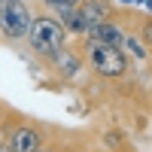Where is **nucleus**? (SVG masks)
<instances>
[{
    "label": "nucleus",
    "instance_id": "obj_12",
    "mask_svg": "<svg viewBox=\"0 0 152 152\" xmlns=\"http://www.w3.org/2000/svg\"><path fill=\"white\" fill-rule=\"evenodd\" d=\"M37 152H64V143H58V140H52V137H49V140L37 149Z\"/></svg>",
    "mask_w": 152,
    "mask_h": 152
},
{
    "label": "nucleus",
    "instance_id": "obj_6",
    "mask_svg": "<svg viewBox=\"0 0 152 152\" xmlns=\"http://www.w3.org/2000/svg\"><path fill=\"white\" fill-rule=\"evenodd\" d=\"M79 15H82V24H85V31L91 34L94 28H100V24H107L113 18H119V6H116V0H79ZM85 34V37H88Z\"/></svg>",
    "mask_w": 152,
    "mask_h": 152
},
{
    "label": "nucleus",
    "instance_id": "obj_8",
    "mask_svg": "<svg viewBox=\"0 0 152 152\" xmlns=\"http://www.w3.org/2000/svg\"><path fill=\"white\" fill-rule=\"evenodd\" d=\"M128 31L143 40V46L152 49V15H140V12H128Z\"/></svg>",
    "mask_w": 152,
    "mask_h": 152
},
{
    "label": "nucleus",
    "instance_id": "obj_9",
    "mask_svg": "<svg viewBox=\"0 0 152 152\" xmlns=\"http://www.w3.org/2000/svg\"><path fill=\"white\" fill-rule=\"evenodd\" d=\"M122 49H125V55H128L134 64H149V46H143V40H140L137 34L128 31V37H125Z\"/></svg>",
    "mask_w": 152,
    "mask_h": 152
},
{
    "label": "nucleus",
    "instance_id": "obj_7",
    "mask_svg": "<svg viewBox=\"0 0 152 152\" xmlns=\"http://www.w3.org/2000/svg\"><path fill=\"white\" fill-rule=\"evenodd\" d=\"M125 37H128V12L119 9V18H113V21H107V24H100V28H94L85 40H88V43H97V46L122 49Z\"/></svg>",
    "mask_w": 152,
    "mask_h": 152
},
{
    "label": "nucleus",
    "instance_id": "obj_5",
    "mask_svg": "<svg viewBox=\"0 0 152 152\" xmlns=\"http://www.w3.org/2000/svg\"><path fill=\"white\" fill-rule=\"evenodd\" d=\"M49 73H55L61 82H76L79 73L85 70V61H82V52L76 49V43H67L61 52H55L52 58L43 61Z\"/></svg>",
    "mask_w": 152,
    "mask_h": 152
},
{
    "label": "nucleus",
    "instance_id": "obj_10",
    "mask_svg": "<svg viewBox=\"0 0 152 152\" xmlns=\"http://www.w3.org/2000/svg\"><path fill=\"white\" fill-rule=\"evenodd\" d=\"M104 143H107V146H104L107 152H134L128 134L119 131V128H107V131H104Z\"/></svg>",
    "mask_w": 152,
    "mask_h": 152
},
{
    "label": "nucleus",
    "instance_id": "obj_3",
    "mask_svg": "<svg viewBox=\"0 0 152 152\" xmlns=\"http://www.w3.org/2000/svg\"><path fill=\"white\" fill-rule=\"evenodd\" d=\"M67 43H70V37H67L64 28H61V21L49 9H37L34 21H31V31L24 37V49H28L31 55H37L40 61H46L55 52H61Z\"/></svg>",
    "mask_w": 152,
    "mask_h": 152
},
{
    "label": "nucleus",
    "instance_id": "obj_13",
    "mask_svg": "<svg viewBox=\"0 0 152 152\" xmlns=\"http://www.w3.org/2000/svg\"><path fill=\"white\" fill-rule=\"evenodd\" d=\"M134 6H146V9H149L146 15H152V0H134Z\"/></svg>",
    "mask_w": 152,
    "mask_h": 152
},
{
    "label": "nucleus",
    "instance_id": "obj_16",
    "mask_svg": "<svg viewBox=\"0 0 152 152\" xmlns=\"http://www.w3.org/2000/svg\"><path fill=\"white\" fill-rule=\"evenodd\" d=\"M149 67H152V49H149Z\"/></svg>",
    "mask_w": 152,
    "mask_h": 152
},
{
    "label": "nucleus",
    "instance_id": "obj_17",
    "mask_svg": "<svg viewBox=\"0 0 152 152\" xmlns=\"http://www.w3.org/2000/svg\"><path fill=\"white\" fill-rule=\"evenodd\" d=\"M149 94H152V82H149Z\"/></svg>",
    "mask_w": 152,
    "mask_h": 152
},
{
    "label": "nucleus",
    "instance_id": "obj_14",
    "mask_svg": "<svg viewBox=\"0 0 152 152\" xmlns=\"http://www.w3.org/2000/svg\"><path fill=\"white\" fill-rule=\"evenodd\" d=\"M6 110H9V107L3 104V100H0V128H3V119H6Z\"/></svg>",
    "mask_w": 152,
    "mask_h": 152
},
{
    "label": "nucleus",
    "instance_id": "obj_11",
    "mask_svg": "<svg viewBox=\"0 0 152 152\" xmlns=\"http://www.w3.org/2000/svg\"><path fill=\"white\" fill-rule=\"evenodd\" d=\"M40 9H55V6H79V0H37Z\"/></svg>",
    "mask_w": 152,
    "mask_h": 152
},
{
    "label": "nucleus",
    "instance_id": "obj_15",
    "mask_svg": "<svg viewBox=\"0 0 152 152\" xmlns=\"http://www.w3.org/2000/svg\"><path fill=\"white\" fill-rule=\"evenodd\" d=\"M85 152H107L104 146H85Z\"/></svg>",
    "mask_w": 152,
    "mask_h": 152
},
{
    "label": "nucleus",
    "instance_id": "obj_4",
    "mask_svg": "<svg viewBox=\"0 0 152 152\" xmlns=\"http://www.w3.org/2000/svg\"><path fill=\"white\" fill-rule=\"evenodd\" d=\"M37 9H40L37 0H0V40L9 46H21Z\"/></svg>",
    "mask_w": 152,
    "mask_h": 152
},
{
    "label": "nucleus",
    "instance_id": "obj_1",
    "mask_svg": "<svg viewBox=\"0 0 152 152\" xmlns=\"http://www.w3.org/2000/svg\"><path fill=\"white\" fill-rule=\"evenodd\" d=\"M55 128H49L46 122L21 116L15 110H6L3 128H0V143H3L9 152H37L49 137H52Z\"/></svg>",
    "mask_w": 152,
    "mask_h": 152
},
{
    "label": "nucleus",
    "instance_id": "obj_2",
    "mask_svg": "<svg viewBox=\"0 0 152 152\" xmlns=\"http://www.w3.org/2000/svg\"><path fill=\"white\" fill-rule=\"evenodd\" d=\"M76 49L82 52L85 70L91 76H97V79H104V82H122L134 70V61L125 55V49H110V46L88 43V40H79Z\"/></svg>",
    "mask_w": 152,
    "mask_h": 152
}]
</instances>
